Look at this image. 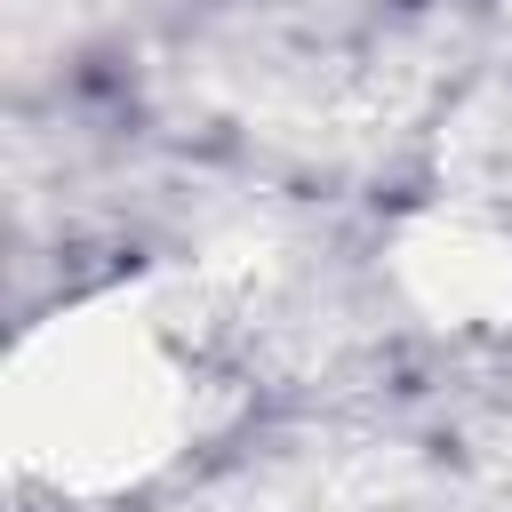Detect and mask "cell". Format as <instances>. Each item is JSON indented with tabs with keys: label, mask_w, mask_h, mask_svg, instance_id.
Instances as JSON below:
<instances>
[{
	"label": "cell",
	"mask_w": 512,
	"mask_h": 512,
	"mask_svg": "<svg viewBox=\"0 0 512 512\" xmlns=\"http://www.w3.org/2000/svg\"><path fill=\"white\" fill-rule=\"evenodd\" d=\"M184 416H192V376L152 320L80 312L56 336L24 344L16 424H24V456H40L56 480H128L152 456H168Z\"/></svg>",
	"instance_id": "1"
}]
</instances>
